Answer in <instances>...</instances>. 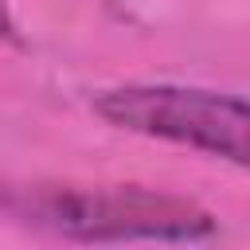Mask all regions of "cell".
<instances>
[{"label":"cell","instance_id":"cell-1","mask_svg":"<svg viewBox=\"0 0 250 250\" xmlns=\"http://www.w3.org/2000/svg\"><path fill=\"white\" fill-rule=\"evenodd\" d=\"M4 211L31 230L70 242H199L215 234L211 211H203L195 199L152 188H8Z\"/></svg>","mask_w":250,"mask_h":250},{"label":"cell","instance_id":"cell-2","mask_svg":"<svg viewBox=\"0 0 250 250\" xmlns=\"http://www.w3.org/2000/svg\"><path fill=\"white\" fill-rule=\"evenodd\" d=\"M94 113L125 133L188 145L250 168V102L199 86L133 82L94 98Z\"/></svg>","mask_w":250,"mask_h":250}]
</instances>
